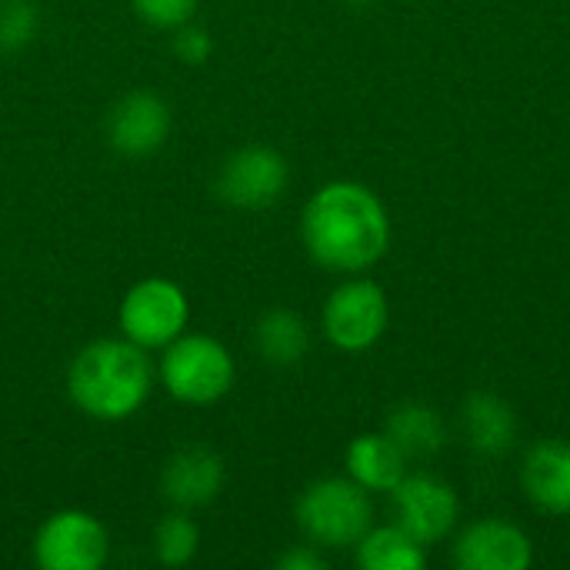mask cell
<instances>
[{
    "mask_svg": "<svg viewBox=\"0 0 570 570\" xmlns=\"http://www.w3.org/2000/svg\"><path fill=\"white\" fill-rule=\"evenodd\" d=\"M301 237L311 261L324 271L361 274L384 257L391 224L374 190L354 180H334L307 200Z\"/></svg>",
    "mask_w": 570,
    "mask_h": 570,
    "instance_id": "6da1fadb",
    "label": "cell"
},
{
    "mask_svg": "<svg viewBox=\"0 0 570 570\" xmlns=\"http://www.w3.org/2000/svg\"><path fill=\"white\" fill-rule=\"evenodd\" d=\"M154 374L144 347L127 337H100L73 354L67 367V394L83 417L120 424L147 404Z\"/></svg>",
    "mask_w": 570,
    "mask_h": 570,
    "instance_id": "7a4b0ae2",
    "label": "cell"
},
{
    "mask_svg": "<svg viewBox=\"0 0 570 570\" xmlns=\"http://www.w3.org/2000/svg\"><path fill=\"white\" fill-rule=\"evenodd\" d=\"M234 377H237V364L230 351L210 334L184 331L177 341L164 347L160 384L180 404L190 407L217 404L234 387Z\"/></svg>",
    "mask_w": 570,
    "mask_h": 570,
    "instance_id": "3957f363",
    "label": "cell"
},
{
    "mask_svg": "<svg viewBox=\"0 0 570 570\" xmlns=\"http://www.w3.org/2000/svg\"><path fill=\"white\" fill-rule=\"evenodd\" d=\"M294 518L311 544L351 548L371 531V501L357 481L324 478L301 494Z\"/></svg>",
    "mask_w": 570,
    "mask_h": 570,
    "instance_id": "277c9868",
    "label": "cell"
},
{
    "mask_svg": "<svg viewBox=\"0 0 570 570\" xmlns=\"http://www.w3.org/2000/svg\"><path fill=\"white\" fill-rule=\"evenodd\" d=\"M190 304L180 284L167 277H144L137 281L120 301V334L144 351H164L187 331Z\"/></svg>",
    "mask_w": 570,
    "mask_h": 570,
    "instance_id": "5b68a950",
    "label": "cell"
},
{
    "mask_svg": "<svg viewBox=\"0 0 570 570\" xmlns=\"http://www.w3.org/2000/svg\"><path fill=\"white\" fill-rule=\"evenodd\" d=\"M110 554V534L90 511H53L33 534V561L40 570H100Z\"/></svg>",
    "mask_w": 570,
    "mask_h": 570,
    "instance_id": "8992f818",
    "label": "cell"
},
{
    "mask_svg": "<svg viewBox=\"0 0 570 570\" xmlns=\"http://www.w3.org/2000/svg\"><path fill=\"white\" fill-rule=\"evenodd\" d=\"M291 184V167L284 154L267 144H247L234 150L217 170V197L237 210L274 207Z\"/></svg>",
    "mask_w": 570,
    "mask_h": 570,
    "instance_id": "52a82bcc",
    "label": "cell"
},
{
    "mask_svg": "<svg viewBox=\"0 0 570 570\" xmlns=\"http://www.w3.org/2000/svg\"><path fill=\"white\" fill-rule=\"evenodd\" d=\"M324 334L341 351H367L387 327V297L374 281H344L324 304Z\"/></svg>",
    "mask_w": 570,
    "mask_h": 570,
    "instance_id": "ba28073f",
    "label": "cell"
},
{
    "mask_svg": "<svg viewBox=\"0 0 570 570\" xmlns=\"http://www.w3.org/2000/svg\"><path fill=\"white\" fill-rule=\"evenodd\" d=\"M170 107L154 90L124 94L107 114V140L124 157H150L170 137Z\"/></svg>",
    "mask_w": 570,
    "mask_h": 570,
    "instance_id": "9c48e42d",
    "label": "cell"
},
{
    "mask_svg": "<svg viewBox=\"0 0 570 570\" xmlns=\"http://www.w3.org/2000/svg\"><path fill=\"white\" fill-rule=\"evenodd\" d=\"M391 494H394L397 524L424 548L441 541L458 521V494L431 474L404 478Z\"/></svg>",
    "mask_w": 570,
    "mask_h": 570,
    "instance_id": "30bf717a",
    "label": "cell"
},
{
    "mask_svg": "<svg viewBox=\"0 0 570 570\" xmlns=\"http://www.w3.org/2000/svg\"><path fill=\"white\" fill-rule=\"evenodd\" d=\"M534 561L528 534L508 521H478L454 544V564L464 570H524Z\"/></svg>",
    "mask_w": 570,
    "mask_h": 570,
    "instance_id": "8fae6325",
    "label": "cell"
},
{
    "mask_svg": "<svg viewBox=\"0 0 570 570\" xmlns=\"http://www.w3.org/2000/svg\"><path fill=\"white\" fill-rule=\"evenodd\" d=\"M220 488H224V461L214 448L204 444H187L177 454H170L160 474L164 498L180 511L210 504L220 494Z\"/></svg>",
    "mask_w": 570,
    "mask_h": 570,
    "instance_id": "7c38bea8",
    "label": "cell"
},
{
    "mask_svg": "<svg viewBox=\"0 0 570 570\" xmlns=\"http://www.w3.org/2000/svg\"><path fill=\"white\" fill-rule=\"evenodd\" d=\"M524 491L548 514H570V444L541 441L524 461Z\"/></svg>",
    "mask_w": 570,
    "mask_h": 570,
    "instance_id": "4fadbf2b",
    "label": "cell"
},
{
    "mask_svg": "<svg viewBox=\"0 0 570 570\" xmlns=\"http://www.w3.org/2000/svg\"><path fill=\"white\" fill-rule=\"evenodd\" d=\"M347 474L364 491H394L407 478V454L387 434H361L347 448Z\"/></svg>",
    "mask_w": 570,
    "mask_h": 570,
    "instance_id": "5bb4252c",
    "label": "cell"
},
{
    "mask_svg": "<svg viewBox=\"0 0 570 570\" xmlns=\"http://www.w3.org/2000/svg\"><path fill=\"white\" fill-rule=\"evenodd\" d=\"M254 344L257 354L274 364V367H294L304 361L307 347H311V331L304 324L301 314L287 311V307H274L267 311L257 327H254Z\"/></svg>",
    "mask_w": 570,
    "mask_h": 570,
    "instance_id": "9a60e30c",
    "label": "cell"
},
{
    "mask_svg": "<svg viewBox=\"0 0 570 570\" xmlns=\"http://www.w3.org/2000/svg\"><path fill=\"white\" fill-rule=\"evenodd\" d=\"M464 428H468L471 444L481 454H491V458L511 451L514 438H518V417H514L511 404L494 397V394L468 397V404H464Z\"/></svg>",
    "mask_w": 570,
    "mask_h": 570,
    "instance_id": "2e32d148",
    "label": "cell"
},
{
    "mask_svg": "<svg viewBox=\"0 0 570 570\" xmlns=\"http://www.w3.org/2000/svg\"><path fill=\"white\" fill-rule=\"evenodd\" d=\"M407 458H431L434 451L444 448L448 431L444 421L438 417L434 407L428 404H401L391 417H387V431H384Z\"/></svg>",
    "mask_w": 570,
    "mask_h": 570,
    "instance_id": "e0dca14e",
    "label": "cell"
},
{
    "mask_svg": "<svg viewBox=\"0 0 570 570\" xmlns=\"http://www.w3.org/2000/svg\"><path fill=\"white\" fill-rule=\"evenodd\" d=\"M357 564L367 570H421L428 564L424 544L411 538L401 524L367 531L357 541Z\"/></svg>",
    "mask_w": 570,
    "mask_h": 570,
    "instance_id": "ac0fdd59",
    "label": "cell"
},
{
    "mask_svg": "<svg viewBox=\"0 0 570 570\" xmlns=\"http://www.w3.org/2000/svg\"><path fill=\"white\" fill-rule=\"evenodd\" d=\"M150 544H154V558L164 568H184L200 551V531L187 518V511H174V514H167V518L157 521Z\"/></svg>",
    "mask_w": 570,
    "mask_h": 570,
    "instance_id": "d6986e66",
    "label": "cell"
},
{
    "mask_svg": "<svg viewBox=\"0 0 570 570\" xmlns=\"http://www.w3.org/2000/svg\"><path fill=\"white\" fill-rule=\"evenodd\" d=\"M40 27V13L33 0H0V50H23Z\"/></svg>",
    "mask_w": 570,
    "mask_h": 570,
    "instance_id": "ffe728a7",
    "label": "cell"
},
{
    "mask_svg": "<svg viewBox=\"0 0 570 570\" xmlns=\"http://www.w3.org/2000/svg\"><path fill=\"white\" fill-rule=\"evenodd\" d=\"M134 13L157 27V30H174L187 20H194V10H197V0H130Z\"/></svg>",
    "mask_w": 570,
    "mask_h": 570,
    "instance_id": "44dd1931",
    "label": "cell"
},
{
    "mask_svg": "<svg viewBox=\"0 0 570 570\" xmlns=\"http://www.w3.org/2000/svg\"><path fill=\"white\" fill-rule=\"evenodd\" d=\"M174 53L180 63H190V67H200L207 63V57L214 53V37L207 27L187 20L180 27H174Z\"/></svg>",
    "mask_w": 570,
    "mask_h": 570,
    "instance_id": "7402d4cb",
    "label": "cell"
},
{
    "mask_svg": "<svg viewBox=\"0 0 570 570\" xmlns=\"http://www.w3.org/2000/svg\"><path fill=\"white\" fill-rule=\"evenodd\" d=\"M277 568L281 570H324V558L317 554V544H301V548H291L277 558Z\"/></svg>",
    "mask_w": 570,
    "mask_h": 570,
    "instance_id": "603a6c76",
    "label": "cell"
},
{
    "mask_svg": "<svg viewBox=\"0 0 570 570\" xmlns=\"http://www.w3.org/2000/svg\"><path fill=\"white\" fill-rule=\"evenodd\" d=\"M351 3H357V7H367L371 0H351Z\"/></svg>",
    "mask_w": 570,
    "mask_h": 570,
    "instance_id": "cb8c5ba5",
    "label": "cell"
}]
</instances>
